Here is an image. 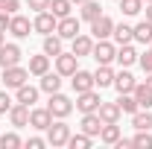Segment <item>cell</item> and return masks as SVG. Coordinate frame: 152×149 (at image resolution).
I'll use <instances>...</instances> for the list:
<instances>
[{
  "instance_id": "41",
  "label": "cell",
  "mask_w": 152,
  "mask_h": 149,
  "mask_svg": "<svg viewBox=\"0 0 152 149\" xmlns=\"http://www.w3.org/2000/svg\"><path fill=\"white\" fill-rule=\"evenodd\" d=\"M47 146V137H26V149H41Z\"/></svg>"
},
{
  "instance_id": "47",
  "label": "cell",
  "mask_w": 152,
  "mask_h": 149,
  "mask_svg": "<svg viewBox=\"0 0 152 149\" xmlns=\"http://www.w3.org/2000/svg\"><path fill=\"white\" fill-rule=\"evenodd\" d=\"M3 35H6V32H0V44H3Z\"/></svg>"
},
{
  "instance_id": "36",
  "label": "cell",
  "mask_w": 152,
  "mask_h": 149,
  "mask_svg": "<svg viewBox=\"0 0 152 149\" xmlns=\"http://www.w3.org/2000/svg\"><path fill=\"white\" fill-rule=\"evenodd\" d=\"M132 146H137V149H149V146H152V134H149V131H143V129H137V134L132 137Z\"/></svg>"
},
{
  "instance_id": "40",
  "label": "cell",
  "mask_w": 152,
  "mask_h": 149,
  "mask_svg": "<svg viewBox=\"0 0 152 149\" xmlns=\"http://www.w3.org/2000/svg\"><path fill=\"white\" fill-rule=\"evenodd\" d=\"M12 105H15V102L9 99V93L0 91V114H9V108H12Z\"/></svg>"
},
{
  "instance_id": "25",
  "label": "cell",
  "mask_w": 152,
  "mask_h": 149,
  "mask_svg": "<svg viewBox=\"0 0 152 149\" xmlns=\"http://www.w3.org/2000/svg\"><path fill=\"white\" fill-rule=\"evenodd\" d=\"M41 91L44 93H56V91H61V73H47L41 76Z\"/></svg>"
},
{
  "instance_id": "27",
  "label": "cell",
  "mask_w": 152,
  "mask_h": 149,
  "mask_svg": "<svg viewBox=\"0 0 152 149\" xmlns=\"http://www.w3.org/2000/svg\"><path fill=\"white\" fill-rule=\"evenodd\" d=\"M132 93H134V99H137L140 108H152V91L146 88V82H137Z\"/></svg>"
},
{
  "instance_id": "28",
  "label": "cell",
  "mask_w": 152,
  "mask_h": 149,
  "mask_svg": "<svg viewBox=\"0 0 152 149\" xmlns=\"http://www.w3.org/2000/svg\"><path fill=\"white\" fill-rule=\"evenodd\" d=\"M61 41H64V38H61V35H53V32L44 35V53H47L50 58H56L58 53H61Z\"/></svg>"
},
{
  "instance_id": "45",
  "label": "cell",
  "mask_w": 152,
  "mask_h": 149,
  "mask_svg": "<svg viewBox=\"0 0 152 149\" xmlns=\"http://www.w3.org/2000/svg\"><path fill=\"white\" fill-rule=\"evenodd\" d=\"M146 88L152 91V73H146Z\"/></svg>"
},
{
  "instance_id": "5",
  "label": "cell",
  "mask_w": 152,
  "mask_h": 149,
  "mask_svg": "<svg viewBox=\"0 0 152 149\" xmlns=\"http://www.w3.org/2000/svg\"><path fill=\"white\" fill-rule=\"evenodd\" d=\"M114 53H117V47H114L108 38L96 41V44H94V50H91V56L96 58V64H111V61H114Z\"/></svg>"
},
{
  "instance_id": "49",
  "label": "cell",
  "mask_w": 152,
  "mask_h": 149,
  "mask_svg": "<svg viewBox=\"0 0 152 149\" xmlns=\"http://www.w3.org/2000/svg\"><path fill=\"white\" fill-rule=\"evenodd\" d=\"M149 50H152V41H149Z\"/></svg>"
},
{
  "instance_id": "42",
  "label": "cell",
  "mask_w": 152,
  "mask_h": 149,
  "mask_svg": "<svg viewBox=\"0 0 152 149\" xmlns=\"http://www.w3.org/2000/svg\"><path fill=\"white\" fill-rule=\"evenodd\" d=\"M9 20H12L9 12H0V32H9Z\"/></svg>"
},
{
  "instance_id": "15",
  "label": "cell",
  "mask_w": 152,
  "mask_h": 149,
  "mask_svg": "<svg viewBox=\"0 0 152 149\" xmlns=\"http://www.w3.org/2000/svg\"><path fill=\"white\" fill-rule=\"evenodd\" d=\"M9 123L20 129V126H29V105H23V102H15L12 108H9Z\"/></svg>"
},
{
  "instance_id": "17",
  "label": "cell",
  "mask_w": 152,
  "mask_h": 149,
  "mask_svg": "<svg viewBox=\"0 0 152 149\" xmlns=\"http://www.w3.org/2000/svg\"><path fill=\"white\" fill-rule=\"evenodd\" d=\"M96 114H99V120H102V123H120V117H123V111H120V105H117V102H99Z\"/></svg>"
},
{
  "instance_id": "39",
  "label": "cell",
  "mask_w": 152,
  "mask_h": 149,
  "mask_svg": "<svg viewBox=\"0 0 152 149\" xmlns=\"http://www.w3.org/2000/svg\"><path fill=\"white\" fill-rule=\"evenodd\" d=\"M26 6L32 12H44V9H50V0H26Z\"/></svg>"
},
{
  "instance_id": "10",
  "label": "cell",
  "mask_w": 152,
  "mask_h": 149,
  "mask_svg": "<svg viewBox=\"0 0 152 149\" xmlns=\"http://www.w3.org/2000/svg\"><path fill=\"white\" fill-rule=\"evenodd\" d=\"M111 32H114V20L108 18V15H99L96 20H91V35H94L96 41L111 38Z\"/></svg>"
},
{
  "instance_id": "21",
  "label": "cell",
  "mask_w": 152,
  "mask_h": 149,
  "mask_svg": "<svg viewBox=\"0 0 152 149\" xmlns=\"http://www.w3.org/2000/svg\"><path fill=\"white\" fill-rule=\"evenodd\" d=\"M114 44H132L134 41V26H129V23H114Z\"/></svg>"
},
{
  "instance_id": "7",
  "label": "cell",
  "mask_w": 152,
  "mask_h": 149,
  "mask_svg": "<svg viewBox=\"0 0 152 149\" xmlns=\"http://www.w3.org/2000/svg\"><path fill=\"white\" fill-rule=\"evenodd\" d=\"M53 61H56V73H61V76H73L76 70H79V64H76V53H64V50H61Z\"/></svg>"
},
{
  "instance_id": "34",
  "label": "cell",
  "mask_w": 152,
  "mask_h": 149,
  "mask_svg": "<svg viewBox=\"0 0 152 149\" xmlns=\"http://www.w3.org/2000/svg\"><path fill=\"white\" fill-rule=\"evenodd\" d=\"M70 9H73V3H70V0H50V12H53L56 18H67V15H70Z\"/></svg>"
},
{
  "instance_id": "12",
  "label": "cell",
  "mask_w": 152,
  "mask_h": 149,
  "mask_svg": "<svg viewBox=\"0 0 152 149\" xmlns=\"http://www.w3.org/2000/svg\"><path fill=\"white\" fill-rule=\"evenodd\" d=\"M56 35L67 38V41H73V38L79 35V18H73V15H67V18H58Z\"/></svg>"
},
{
  "instance_id": "35",
  "label": "cell",
  "mask_w": 152,
  "mask_h": 149,
  "mask_svg": "<svg viewBox=\"0 0 152 149\" xmlns=\"http://www.w3.org/2000/svg\"><path fill=\"white\" fill-rule=\"evenodd\" d=\"M23 146V140H20L15 131H6V134H0V149H18Z\"/></svg>"
},
{
  "instance_id": "48",
  "label": "cell",
  "mask_w": 152,
  "mask_h": 149,
  "mask_svg": "<svg viewBox=\"0 0 152 149\" xmlns=\"http://www.w3.org/2000/svg\"><path fill=\"white\" fill-rule=\"evenodd\" d=\"M143 3H152V0H143Z\"/></svg>"
},
{
  "instance_id": "46",
  "label": "cell",
  "mask_w": 152,
  "mask_h": 149,
  "mask_svg": "<svg viewBox=\"0 0 152 149\" xmlns=\"http://www.w3.org/2000/svg\"><path fill=\"white\" fill-rule=\"evenodd\" d=\"M70 3H76V6H82V3H85V0H70Z\"/></svg>"
},
{
  "instance_id": "43",
  "label": "cell",
  "mask_w": 152,
  "mask_h": 149,
  "mask_svg": "<svg viewBox=\"0 0 152 149\" xmlns=\"http://www.w3.org/2000/svg\"><path fill=\"white\" fill-rule=\"evenodd\" d=\"M114 146H117V149H129V146H132V140H129V137H120Z\"/></svg>"
},
{
  "instance_id": "38",
  "label": "cell",
  "mask_w": 152,
  "mask_h": 149,
  "mask_svg": "<svg viewBox=\"0 0 152 149\" xmlns=\"http://www.w3.org/2000/svg\"><path fill=\"white\" fill-rule=\"evenodd\" d=\"M137 61H140V67H143V73H152V50H146L143 56H137Z\"/></svg>"
},
{
  "instance_id": "9",
  "label": "cell",
  "mask_w": 152,
  "mask_h": 149,
  "mask_svg": "<svg viewBox=\"0 0 152 149\" xmlns=\"http://www.w3.org/2000/svg\"><path fill=\"white\" fill-rule=\"evenodd\" d=\"M9 32L15 38H29V32H32V20L26 18V15H12V20H9Z\"/></svg>"
},
{
  "instance_id": "23",
  "label": "cell",
  "mask_w": 152,
  "mask_h": 149,
  "mask_svg": "<svg viewBox=\"0 0 152 149\" xmlns=\"http://www.w3.org/2000/svg\"><path fill=\"white\" fill-rule=\"evenodd\" d=\"M108 85H114V70L108 64H99L94 73V88H108Z\"/></svg>"
},
{
  "instance_id": "18",
  "label": "cell",
  "mask_w": 152,
  "mask_h": 149,
  "mask_svg": "<svg viewBox=\"0 0 152 149\" xmlns=\"http://www.w3.org/2000/svg\"><path fill=\"white\" fill-rule=\"evenodd\" d=\"M91 50H94V38L91 35H79L73 38V44H70V53H76V58H82V56H91Z\"/></svg>"
},
{
  "instance_id": "2",
  "label": "cell",
  "mask_w": 152,
  "mask_h": 149,
  "mask_svg": "<svg viewBox=\"0 0 152 149\" xmlns=\"http://www.w3.org/2000/svg\"><path fill=\"white\" fill-rule=\"evenodd\" d=\"M29 79V67H20V64H12V67H3V85L18 91L20 85H26Z\"/></svg>"
},
{
  "instance_id": "32",
  "label": "cell",
  "mask_w": 152,
  "mask_h": 149,
  "mask_svg": "<svg viewBox=\"0 0 152 149\" xmlns=\"http://www.w3.org/2000/svg\"><path fill=\"white\" fill-rule=\"evenodd\" d=\"M132 126L134 129H143V131H149L152 129V114L143 108V111H134L132 114Z\"/></svg>"
},
{
  "instance_id": "30",
  "label": "cell",
  "mask_w": 152,
  "mask_h": 149,
  "mask_svg": "<svg viewBox=\"0 0 152 149\" xmlns=\"http://www.w3.org/2000/svg\"><path fill=\"white\" fill-rule=\"evenodd\" d=\"M117 3H120V12L126 18H134V15L143 12V0H117Z\"/></svg>"
},
{
  "instance_id": "44",
  "label": "cell",
  "mask_w": 152,
  "mask_h": 149,
  "mask_svg": "<svg viewBox=\"0 0 152 149\" xmlns=\"http://www.w3.org/2000/svg\"><path fill=\"white\" fill-rule=\"evenodd\" d=\"M146 20H152V3H146Z\"/></svg>"
},
{
  "instance_id": "14",
  "label": "cell",
  "mask_w": 152,
  "mask_h": 149,
  "mask_svg": "<svg viewBox=\"0 0 152 149\" xmlns=\"http://www.w3.org/2000/svg\"><path fill=\"white\" fill-rule=\"evenodd\" d=\"M114 61H117L120 67H132L134 61H137V50H134L132 44H117V53H114Z\"/></svg>"
},
{
  "instance_id": "29",
  "label": "cell",
  "mask_w": 152,
  "mask_h": 149,
  "mask_svg": "<svg viewBox=\"0 0 152 149\" xmlns=\"http://www.w3.org/2000/svg\"><path fill=\"white\" fill-rule=\"evenodd\" d=\"M134 41L137 44H149L152 41V20H140L134 26Z\"/></svg>"
},
{
  "instance_id": "6",
  "label": "cell",
  "mask_w": 152,
  "mask_h": 149,
  "mask_svg": "<svg viewBox=\"0 0 152 149\" xmlns=\"http://www.w3.org/2000/svg\"><path fill=\"white\" fill-rule=\"evenodd\" d=\"M99 102H102V99H99V93H96L94 88H91V91L76 93V108H79L82 114H91V111H96V108H99Z\"/></svg>"
},
{
  "instance_id": "13",
  "label": "cell",
  "mask_w": 152,
  "mask_h": 149,
  "mask_svg": "<svg viewBox=\"0 0 152 149\" xmlns=\"http://www.w3.org/2000/svg\"><path fill=\"white\" fill-rule=\"evenodd\" d=\"M134 85H137V79H134L132 73H129V70H126V67H123V70H120V73H114V91L117 93H132L134 91Z\"/></svg>"
},
{
  "instance_id": "16",
  "label": "cell",
  "mask_w": 152,
  "mask_h": 149,
  "mask_svg": "<svg viewBox=\"0 0 152 149\" xmlns=\"http://www.w3.org/2000/svg\"><path fill=\"white\" fill-rule=\"evenodd\" d=\"M79 129L85 131V134H91V137H99V131H102V120H99V114H96V111L82 114V123H79Z\"/></svg>"
},
{
  "instance_id": "19",
  "label": "cell",
  "mask_w": 152,
  "mask_h": 149,
  "mask_svg": "<svg viewBox=\"0 0 152 149\" xmlns=\"http://www.w3.org/2000/svg\"><path fill=\"white\" fill-rule=\"evenodd\" d=\"M70 85H73L76 93L91 91V88H94V73H88V70H76V73L70 76Z\"/></svg>"
},
{
  "instance_id": "8",
  "label": "cell",
  "mask_w": 152,
  "mask_h": 149,
  "mask_svg": "<svg viewBox=\"0 0 152 149\" xmlns=\"http://www.w3.org/2000/svg\"><path fill=\"white\" fill-rule=\"evenodd\" d=\"M50 123H53V114H50V108L44 105V108H29V126L38 131H47L50 129Z\"/></svg>"
},
{
  "instance_id": "11",
  "label": "cell",
  "mask_w": 152,
  "mask_h": 149,
  "mask_svg": "<svg viewBox=\"0 0 152 149\" xmlns=\"http://www.w3.org/2000/svg\"><path fill=\"white\" fill-rule=\"evenodd\" d=\"M20 47L18 44H0V67H12V64H20Z\"/></svg>"
},
{
  "instance_id": "31",
  "label": "cell",
  "mask_w": 152,
  "mask_h": 149,
  "mask_svg": "<svg viewBox=\"0 0 152 149\" xmlns=\"http://www.w3.org/2000/svg\"><path fill=\"white\" fill-rule=\"evenodd\" d=\"M117 105H120V111H123V114H134V111H140V105H137L134 93H120Z\"/></svg>"
},
{
  "instance_id": "33",
  "label": "cell",
  "mask_w": 152,
  "mask_h": 149,
  "mask_svg": "<svg viewBox=\"0 0 152 149\" xmlns=\"http://www.w3.org/2000/svg\"><path fill=\"white\" fill-rule=\"evenodd\" d=\"M91 143H94V137L85 134V131H79V134H70V137H67V146H70V149H88Z\"/></svg>"
},
{
  "instance_id": "20",
  "label": "cell",
  "mask_w": 152,
  "mask_h": 149,
  "mask_svg": "<svg viewBox=\"0 0 152 149\" xmlns=\"http://www.w3.org/2000/svg\"><path fill=\"white\" fill-rule=\"evenodd\" d=\"M38 91H41V88H32V85L26 82V85H20L18 91H15V99H18V102H23V105H29V108H32V105H35V102H38Z\"/></svg>"
},
{
  "instance_id": "3",
  "label": "cell",
  "mask_w": 152,
  "mask_h": 149,
  "mask_svg": "<svg viewBox=\"0 0 152 149\" xmlns=\"http://www.w3.org/2000/svg\"><path fill=\"white\" fill-rule=\"evenodd\" d=\"M67 137H70V126L64 120H53L47 129V143L50 146H67Z\"/></svg>"
},
{
  "instance_id": "1",
  "label": "cell",
  "mask_w": 152,
  "mask_h": 149,
  "mask_svg": "<svg viewBox=\"0 0 152 149\" xmlns=\"http://www.w3.org/2000/svg\"><path fill=\"white\" fill-rule=\"evenodd\" d=\"M47 108L53 114V120H64V117H70V111H73V102H70V96H64L61 91H56V93H50Z\"/></svg>"
},
{
  "instance_id": "24",
  "label": "cell",
  "mask_w": 152,
  "mask_h": 149,
  "mask_svg": "<svg viewBox=\"0 0 152 149\" xmlns=\"http://www.w3.org/2000/svg\"><path fill=\"white\" fill-rule=\"evenodd\" d=\"M99 15H102V6H99L96 0H85V3H82V9H79V18L88 20V23H91V20H96Z\"/></svg>"
},
{
  "instance_id": "4",
  "label": "cell",
  "mask_w": 152,
  "mask_h": 149,
  "mask_svg": "<svg viewBox=\"0 0 152 149\" xmlns=\"http://www.w3.org/2000/svg\"><path fill=\"white\" fill-rule=\"evenodd\" d=\"M56 26H58V18L50 12V9H44V12H35L32 29H35L38 35H50V32H56Z\"/></svg>"
},
{
  "instance_id": "26",
  "label": "cell",
  "mask_w": 152,
  "mask_h": 149,
  "mask_svg": "<svg viewBox=\"0 0 152 149\" xmlns=\"http://www.w3.org/2000/svg\"><path fill=\"white\" fill-rule=\"evenodd\" d=\"M47 70H50V56H47V53L29 58V73H32V76H44Z\"/></svg>"
},
{
  "instance_id": "22",
  "label": "cell",
  "mask_w": 152,
  "mask_h": 149,
  "mask_svg": "<svg viewBox=\"0 0 152 149\" xmlns=\"http://www.w3.org/2000/svg\"><path fill=\"white\" fill-rule=\"evenodd\" d=\"M120 137H123V131H120V126H117V123H102V131H99V140H102V143L114 146Z\"/></svg>"
},
{
  "instance_id": "37",
  "label": "cell",
  "mask_w": 152,
  "mask_h": 149,
  "mask_svg": "<svg viewBox=\"0 0 152 149\" xmlns=\"http://www.w3.org/2000/svg\"><path fill=\"white\" fill-rule=\"evenodd\" d=\"M20 9V0H0V12H9V15H15Z\"/></svg>"
}]
</instances>
